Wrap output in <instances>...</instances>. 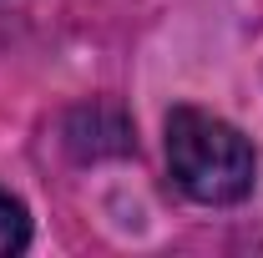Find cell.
Instances as JSON below:
<instances>
[{
  "mask_svg": "<svg viewBox=\"0 0 263 258\" xmlns=\"http://www.w3.org/2000/svg\"><path fill=\"white\" fill-rule=\"evenodd\" d=\"M167 172L193 202L233 208L253 193L258 152L233 122L202 106H172L167 112Z\"/></svg>",
  "mask_w": 263,
  "mask_h": 258,
  "instance_id": "6da1fadb",
  "label": "cell"
},
{
  "mask_svg": "<svg viewBox=\"0 0 263 258\" xmlns=\"http://www.w3.org/2000/svg\"><path fill=\"white\" fill-rule=\"evenodd\" d=\"M31 243V218H26V202L21 197H10L0 188V258L21 253Z\"/></svg>",
  "mask_w": 263,
  "mask_h": 258,
  "instance_id": "7a4b0ae2",
  "label": "cell"
}]
</instances>
